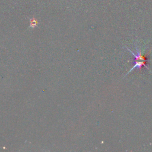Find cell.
Wrapping results in <instances>:
<instances>
[{
    "label": "cell",
    "instance_id": "obj_1",
    "mask_svg": "<svg viewBox=\"0 0 152 152\" xmlns=\"http://www.w3.org/2000/svg\"><path fill=\"white\" fill-rule=\"evenodd\" d=\"M127 49L128 51H130V53L134 56L135 63H134V65L133 66V67L130 69V71L127 73V74H126V76L130 73H131L133 70H134L136 68L139 69V70H141L142 69V68L143 67H144L149 70V67H148V66H149L148 65L149 60H148V56L147 55H144V54H142V52L141 51V50H140L138 48H137V49H136V54L134 53V52H133L132 51H131L130 49H128V48H127Z\"/></svg>",
    "mask_w": 152,
    "mask_h": 152
}]
</instances>
